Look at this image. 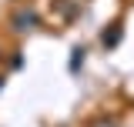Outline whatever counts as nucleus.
Returning <instances> with one entry per match:
<instances>
[{"mask_svg":"<svg viewBox=\"0 0 134 127\" xmlns=\"http://www.w3.org/2000/svg\"><path fill=\"white\" fill-rule=\"evenodd\" d=\"M77 63H84V50H81V47L74 50V60H70V70H77Z\"/></svg>","mask_w":134,"mask_h":127,"instance_id":"nucleus-1","label":"nucleus"}]
</instances>
